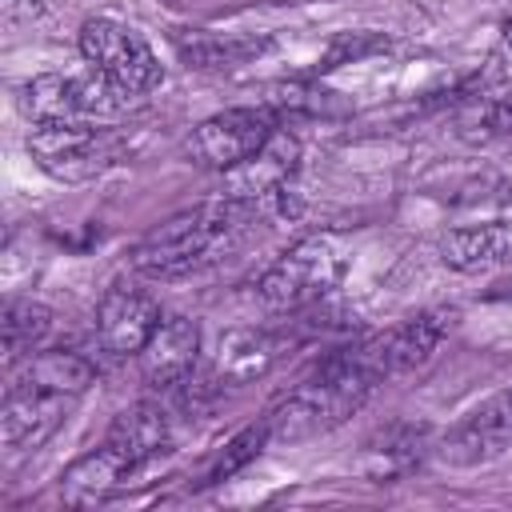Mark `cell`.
Masks as SVG:
<instances>
[{
    "mask_svg": "<svg viewBox=\"0 0 512 512\" xmlns=\"http://www.w3.org/2000/svg\"><path fill=\"white\" fill-rule=\"evenodd\" d=\"M16 104L32 124H104V120H120L124 112H132L140 96L112 84L100 72L92 76L44 72L20 84Z\"/></svg>",
    "mask_w": 512,
    "mask_h": 512,
    "instance_id": "277c9868",
    "label": "cell"
},
{
    "mask_svg": "<svg viewBox=\"0 0 512 512\" xmlns=\"http://www.w3.org/2000/svg\"><path fill=\"white\" fill-rule=\"evenodd\" d=\"M512 448V388L492 392L476 408H468L436 444V460L448 468H480Z\"/></svg>",
    "mask_w": 512,
    "mask_h": 512,
    "instance_id": "ba28073f",
    "label": "cell"
},
{
    "mask_svg": "<svg viewBox=\"0 0 512 512\" xmlns=\"http://www.w3.org/2000/svg\"><path fill=\"white\" fill-rule=\"evenodd\" d=\"M8 20H36L44 12V0H0Z\"/></svg>",
    "mask_w": 512,
    "mask_h": 512,
    "instance_id": "44dd1931",
    "label": "cell"
},
{
    "mask_svg": "<svg viewBox=\"0 0 512 512\" xmlns=\"http://www.w3.org/2000/svg\"><path fill=\"white\" fill-rule=\"evenodd\" d=\"M140 376L152 388H180L188 384L200 360V328L188 316H164L148 344L140 348Z\"/></svg>",
    "mask_w": 512,
    "mask_h": 512,
    "instance_id": "7c38bea8",
    "label": "cell"
},
{
    "mask_svg": "<svg viewBox=\"0 0 512 512\" xmlns=\"http://www.w3.org/2000/svg\"><path fill=\"white\" fill-rule=\"evenodd\" d=\"M124 476H132V468L100 440V448L84 452L80 460H72L64 472H60V500L72 504V508H88V504H100L108 500Z\"/></svg>",
    "mask_w": 512,
    "mask_h": 512,
    "instance_id": "e0dca14e",
    "label": "cell"
},
{
    "mask_svg": "<svg viewBox=\"0 0 512 512\" xmlns=\"http://www.w3.org/2000/svg\"><path fill=\"white\" fill-rule=\"evenodd\" d=\"M296 164H300V140H296L292 132L276 128V132L268 136V144H264L256 156H248L240 168L228 172V188H224V192L260 208L264 200H272V196L284 192V184L292 180Z\"/></svg>",
    "mask_w": 512,
    "mask_h": 512,
    "instance_id": "4fadbf2b",
    "label": "cell"
},
{
    "mask_svg": "<svg viewBox=\"0 0 512 512\" xmlns=\"http://www.w3.org/2000/svg\"><path fill=\"white\" fill-rule=\"evenodd\" d=\"M452 320H456L452 308H432V312H416V316H408V320H400V324H392L368 340H356V344H360L368 368L384 384L392 376H404V372L428 364L436 356V348L448 340Z\"/></svg>",
    "mask_w": 512,
    "mask_h": 512,
    "instance_id": "9c48e42d",
    "label": "cell"
},
{
    "mask_svg": "<svg viewBox=\"0 0 512 512\" xmlns=\"http://www.w3.org/2000/svg\"><path fill=\"white\" fill-rule=\"evenodd\" d=\"M256 212H260L256 204L236 200L228 192H220L216 200H204L196 208H184V212L168 216L160 228H152L132 248V268L148 280L192 276V272L208 268L212 260H220L244 236V228L256 220Z\"/></svg>",
    "mask_w": 512,
    "mask_h": 512,
    "instance_id": "7a4b0ae2",
    "label": "cell"
},
{
    "mask_svg": "<svg viewBox=\"0 0 512 512\" xmlns=\"http://www.w3.org/2000/svg\"><path fill=\"white\" fill-rule=\"evenodd\" d=\"M0 328H4V364L12 368L16 360H28L40 348V340L52 332V308L36 300H8Z\"/></svg>",
    "mask_w": 512,
    "mask_h": 512,
    "instance_id": "d6986e66",
    "label": "cell"
},
{
    "mask_svg": "<svg viewBox=\"0 0 512 512\" xmlns=\"http://www.w3.org/2000/svg\"><path fill=\"white\" fill-rule=\"evenodd\" d=\"M28 152L52 180L84 184L108 172L120 160L124 144L104 124H32Z\"/></svg>",
    "mask_w": 512,
    "mask_h": 512,
    "instance_id": "5b68a950",
    "label": "cell"
},
{
    "mask_svg": "<svg viewBox=\"0 0 512 512\" xmlns=\"http://www.w3.org/2000/svg\"><path fill=\"white\" fill-rule=\"evenodd\" d=\"M512 248V232L504 224H468V228H448L440 236V260L456 272H484L500 264Z\"/></svg>",
    "mask_w": 512,
    "mask_h": 512,
    "instance_id": "ac0fdd59",
    "label": "cell"
},
{
    "mask_svg": "<svg viewBox=\"0 0 512 512\" xmlns=\"http://www.w3.org/2000/svg\"><path fill=\"white\" fill-rule=\"evenodd\" d=\"M500 56L508 60V72H512V20H504L500 28Z\"/></svg>",
    "mask_w": 512,
    "mask_h": 512,
    "instance_id": "7402d4cb",
    "label": "cell"
},
{
    "mask_svg": "<svg viewBox=\"0 0 512 512\" xmlns=\"http://www.w3.org/2000/svg\"><path fill=\"white\" fill-rule=\"evenodd\" d=\"M80 396L12 376L0 404V440L4 448H40L76 408Z\"/></svg>",
    "mask_w": 512,
    "mask_h": 512,
    "instance_id": "30bf717a",
    "label": "cell"
},
{
    "mask_svg": "<svg viewBox=\"0 0 512 512\" xmlns=\"http://www.w3.org/2000/svg\"><path fill=\"white\" fill-rule=\"evenodd\" d=\"M380 376L368 368L360 344L328 352L308 376H300L296 388H288L264 416L268 436L276 444H304L332 428H340L352 412L364 408V400L376 392Z\"/></svg>",
    "mask_w": 512,
    "mask_h": 512,
    "instance_id": "6da1fadb",
    "label": "cell"
},
{
    "mask_svg": "<svg viewBox=\"0 0 512 512\" xmlns=\"http://www.w3.org/2000/svg\"><path fill=\"white\" fill-rule=\"evenodd\" d=\"M280 356H284V336L264 332V328H236L216 348L212 380L224 384V388H240L248 380L268 376Z\"/></svg>",
    "mask_w": 512,
    "mask_h": 512,
    "instance_id": "9a60e30c",
    "label": "cell"
},
{
    "mask_svg": "<svg viewBox=\"0 0 512 512\" xmlns=\"http://www.w3.org/2000/svg\"><path fill=\"white\" fill-rule=\"evenodd\" d=\"M428 452H432V432H428L424 424H404V420H396V424L380 428V432L364 444V452H360V472H364L368 480H376V484H388V480H400V476H408L412 468H420Z\"/></svg>",
    "mask_w": 512,
    "mask_h": 512,
    "instance_id": "5bb4252c",
    "label": "cell"
},
{
    "mask_svg": "<svg viewBox=\"0 0 512 512\" xmlns=\"http://www.w3.org/2000/svg\"><path fill=\"white\" fill-rule=\"evenodd\" d=\"M80 56L88 60L92 72L108 76L112 84L144 96L164 80L160 56L152 52V44L124 20L112 16H92L80 28Z\"/></svg>",
    "mask_w": 512,
    "mask_h": 512,
    "instance_id": "8992f818",
    "label": "cell"
},
{
    "mask_svg": "<svg viewBox=\"0 0 512 512\" xmlns=\"http://www.w3.org/2000/svg\"><path fill=\"white\" fill-rule=\"evenodd\" d=\"M168 440H172V424H168V412L160 404H132V408H124L112 420L108 436H104V444L132 472H140L148 460H156L160 452H168Z\"/></svg>",
    "mask_w": 512,
    "mask_h": 512,
    "instance_id": "2e32d148",
    "label": "cell"
},
{
    "mask_svg": "<svg viewBox=\"0 0 512 512\" xmlns=\"http://www.w3.org/2000/svg\"><path fill=\"white\" fill-rule=\"evenodd\" d=\"M160 320L164 312L152 292L136 284H112L96 304V340L108 356H140Z\"/></svg>",
    "mask_w": 512,
    "mask_h": 512,
    "instance_id": "8fae6325",
    "label": "cell"
},
{
    "mask_svg": "<svg viewBox=\"0 0 512 512\" xmlns=\"http://www.w3.org/2000/svg\"><path fill=\"white\" fill-rule=\"evenodd\" d=\"M280 128V116L268 104H244V108H224L208 120H200L188 136V156L200 168L212 172H232L248 156H256L268 136Z\"/></svg>",
    "mask_w": 512,
    "mask_h": 512,
    "instance_id": "52a82bcc",
    "label": "cell"
},
{
    "mask_svg": "<svg viewBox=\"0 0 512 512\" xmlns=\"http://www.w3.org/2000/svg\"><path fill=\"white\" fill-rule=\"evenodd\" d=\"M264 444H272V436H268V424L260 420V424H252V428H244L240 436H232L228 440V448L216 456V464L208 468V476H204V484H224V480H232L244 464H252L260 452H264Z\"/></svg>",
    "mask_w": 512,
    "mask_h": 512,
    "instance_id": "ffe728a7",
    "label": "cell"
},
{
    "mask_svg": "<svg viewBox=\"0 0 512 512\" xmlns=\"http://www.w3.org/2000/svg\"><path fill=\"white\" fill-rule=\"evenodd\" d=\"M352 268V248L336 232H312L288 244L256 280L264 308L272 312H300L320 304Z\"/></svg>",
    "mask_w": 512,
    "mask_h": 512,
    "instance_id": "3957f363",
    "label": "cell"
}]
</instances>
